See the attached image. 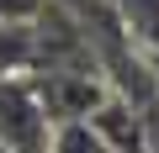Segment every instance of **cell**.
<instances>
[{"instance_id": "obj_1", "label": "cell", "mask_w": 159, "mask_h": 153, "mask_svg": "<svg viewBox=\"0 0 159 153\" xmlns=\"http://www.w3.org/2000/svg\"><path fill=\"white\" fill-rule=\"evenodd\" d=\"M48 132H53V121L32 90V74H6L0 79V148L6 153H43Z\"/></svg>"}, {"instance_id": "obj_2", "label": "cell", "mask_w": 159, "mask_h": 153, "mask_svg": "<svg viewBox=\"0 0 159 153\" xmlns=\"http://www.w3.org/2000/svg\"><path fill=\"white\" fill-rule=\"evenodd\" d=\"M32 90L48 121H85L106 100V79L96 69H32Z\"/></svg>"}, {"instance_id": "obj_3", "label": "cell", "mask_w": 159, "mask_h": 153, "mask_svg": "<svg viewBox=\"0 0 159 153\" xmlns=\"http://www.w3.org/2000/svg\"><path fill=\"white\" fill-rule=\"evenodd\" d=\"M85 121L101 132V142L111 153H148V142H143V106H133V100H122V95L106 90V100Z\"/></svg>"}, {"instance_id": "obj_4", "label": "cell", "mask_w": 159, "mask_h": 153, "mask_svg": "<svg viewBox=\"0 0 159 153\" xmlns=\"http://www.w3.org/2000/svg\"><path fill=\"white\" fill-rule=\"evenodd\" d=\"M32 63H37L32 21H6L0 16V79L6 74H32Z\"/></svg>"}, {"instance_id": "obj_5", "label": "cell", "mask_w": 159, "mask_h": 153, "mask_svg": "<svg viewBox=\"0 0 159 153\" xmlns=\"http://www.w3.org/2000/svg\"><path fill=\"white\" fill-rule=\"evenodd\" d=\"M106 6H111V16L122 21V32L143 53L159 48V0H106Z\"/></svg>"}, {"instance_id": "obj_6", "label": "cell", "mask_w": 159, "mask_h": 153, "mask_svg": "<svg viewBox=\"0 0 159 153\" xmlns=\"http://www.w3.org/2000/svg\"><path fill=\"white\" fill-rule=\"evenodd\" d=\"M43 153H111V148L101 142V132H96L90 121H53Z\"/></svg>"}, {"instance_id": "obj_7", "label": "cell", "mask_w": 159, "mask_h": 153, "mask_svg": "<svg viewBox=\"0 0 159 153\" xmlns=\"http://www.w3.org/2000/svg\"><path fill=\"white\" fill-rule=\"evenodd\" d=\"M43 11V0H0V16L6 21H32Z\"/></svg>"}, {"instance_id": "obj_8", "label": "cell", "mask_w": 159, "mask_h": 153, "mask_svg": "<svg viewBox=\"0 0 159 153\" xmlns=\"http://www.w3.org/2000/svg\"><path fill=\"white\" fill-rule=\"evenodd\" d=\"M143 142H148V153H159V95L143 106Z\"/></svg>"}, {"instance_id": "obj_9", "label": "cell", "mask_w": 159, "mask_h": 153, "mask_svg": "<svg viewBox=\"0 0 159 153\" xmlns=\"http://www.w3.org/2000/svg\"><path fill=\"white\" fill-rule=\"evenodd\" d=\"M0 153H6V148H0Z\"/></svg>"}]
</instances>
